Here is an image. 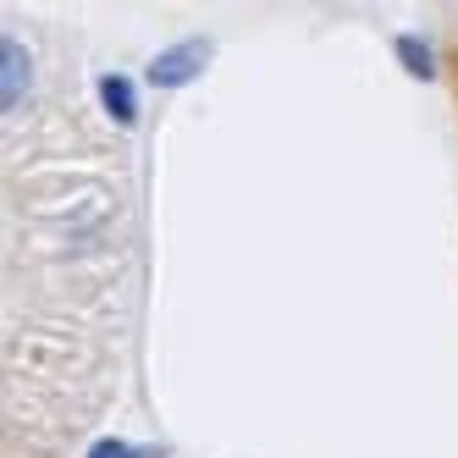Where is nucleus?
<instances>
[{
	"instance_id": "f03ea898",
	"label": "nucleus",
	"mask_w": 458,
	"mask_h": 458,
	"mask_svg": "<svg viewBox=\"0 0 458 458\" xmlns=\"http://www.w3.org/2000/svg\"><path fill=\"white\" fill-rule=\"evenodd\" d=\"M28 83H34V61H28L17 34H6V45H0V111L6 116H22Z\"/></svg>"
},
{
	"instance_id": "20e7f679",
	"label": "nucleus",
	"mask_w": 458,
	"mask_h": 458,
	"mask_svg": "<svg viewBox=\"0 0 458 458\" xmlns=\"http://www.w3.org/2000/svg\"><path fill=\"white\" fill-rule=\"evenodd\" d=\"M398 55H403V67H409L414 78H431V72H437V61H431V50H425V45H420L414 34H403V39H398Z\"/></svg>"
},
{
	"instance_id": "39448f33",
	"label": "nucleus",
	"mask_w": 458,
	"mask_h": 458,
	"mask_svg": "<svg viewBox=\"0 0 458 458\" xmlns=\"http://www.w3.org/2000/svg\"><path fill=\"white\" fill-rule=\"evenodd\" d=\"M89 458H160V453H149V447H127V442H94Z\"/></svg>"
},
{
	"instance_id": "7ed1b4c3",
	"label": "nucleus",
	"mask_w": 458,
	"mask_h": 458,
	"mask_svg": "<svg viewBox=\"0 0 458 458\" xmlns=\"http://www.w3.org/2000/svg\"><path fill=\"white\" fill-rule=\"evenodd\" d=\"M100 106H106V116H111L116 127H133V122H139V89L127 83L122 72H106V78H100Z\"/></svg>"
},
{
	"instance_id": "f257e3e1",
	"label": "nucleus",
	"mask_w": 458,
	"mask_h": 458,
	"mask_svg": "<svg viewBox=\"0 0 458 458\" xmlns=\"http://www.w3.org/2000/svg\"><path fill=\"white\" fill-rule=\"evenodd\" d=\"M205 61H210V45H205V39H182V45L160 50V55L149 61V83H160V89H182V83H193V78L205 72Z\"/></svg>"
}]
</instances>
